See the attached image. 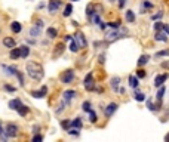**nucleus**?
Masks as SVG:
<instances>
[{
    "label": "nucleus",
    "mask_w": 169,
    "mask_h": 142,
    "mask_svg": "<svg viewBox=\"0 0 169 142\" xmlns=\"http://www.w3.org/2000/svg\"><path fill=\"white\" fill-rule=\"evenodd\" d=\"M67 133L68 135H73V136H79V132L76 130V127H70L67 130Z\"/></svg>",
    "instance_id": "e433bc0d"
},
{
    "label": "nucleus",
    "mask_w": 169,
    "mask_h": 142,
    "mask_svg": "<svg viewBox=\"0 0 169 142\" xmlns=\"http://www.w3.org/2000/svg\"><path fill=\"white\" fill-rule=\"evenodd\" d=\"M61 127H62L64 130H68V129L71 127V120H62L61 121Z\"/></svg>",
    "instance_id": "bb28decb"
},
{
    "label": "nucleus",
    "mask_w": 169,
    "mask_h": 142,
    "mask_svg": "<svg viewBox=\"0 0 169 142\" xmlns=\"http://www.w3.org/2000/svg\"><path fill=\"white\" fill-rule=\"evenodd\" d=\"M19 49H21V58H27V56L30 55V47H28L27 44H24V46H21Z\"/></svg>",
    "instance_id": "5701e85b"
},
{
    "label": "nucleus",
    "mask_w": 169,
    "mask_h": 142,
    "mask_svg": "<svg viewBox=\"0 0 169 142\" xmlns=\"http://www.w3.org/2000/svg\"><path fill=\"white\" fill-rule=\"evenodd\" d=\"M71 127H76V129H82V120H80L79 117H77V119H74V120H71Z\"/></svg>",
    "instance_id": "a878e982"
},
{
    "label": "nucleus",
    "mask_w": 169,
    "mask_h": 142,
    "mask_svg": "<svg viewBox=\"0 0 169 142\" xmlns=\"http://www.w3.org/2000/svg\"><path fill=\"white\" fill-rule=\"evenodd\" d=\"M95 13H97V8H95V5H93V3H89V5H88V8H86V15H88V18L92 19Z\"/></svg>",
    "instance_id": "2eb2a0df"
},
{
    "label": "nucleus",
    "mask_w": 169,
    "mask_h": 142,
    "mask_svg": "<svg viewBox=\"0 0 169 142\" xmlns=\"http://www.w3.org/2000/svg\"><path fill=\"white\" fill-rule=\"evenodd\" d=\"M61 5H62L61 0H49V3H48V11L51 12V13H55V12H58V9L61 8Z\"/></svg>",
    "instance_id": "0eeeda50"
},
{
    "label": "nucleus",
    "mask_w": 169,
    "mask_h": 142,
    "mask_svg": "<svg viewBox=\"0 0 169 142\" xmlns=\"http://www.w3.org/2000/svg\"><path fill=\"white\" fill-rule=\"evenodd\" d=\"M15 76L18 77L19 85H21V86H24V76H23V73H21V71H16V74H15Z\"/></svg>",
    "instance_id": "f704fd0d"
},
{
    "label": "nucleus",
    "mask_w": 169,
    "mask_h": 142,
    "mask_svg": "<svg viewBox=\"0 0 169 142\" xmlns=\"http://www.w3.org/2000/svg\"><path fill=\"white\" fill-rule=\"evenodd\" d=\"M168 34L165 33L163 30L162 31H156V36H154V40H157V42H163V43H166L168 42Z\"/></svg>",
    "instance_id": "f8f14e48"
},
{
    "label": "nucleus",
    "mask_w": 169,
    "mask_h": 142,
    "mask_svg": "<svg viewBox=\"0 0 169 142\" xmlns=\"http://www.w3.org/2000/svg\"><path fill=\"white\" fill-rule=\"evenodd\" d=\"M11 30L13 31V33H16V34H18V33H21L23 27H21V24H19V22H16V21H15V22H12V24H11Z\"/></svg>",
    "instance_id": "aec40b11"
},
{
    "label": "nucleus",
    "mask_w": 169,
    "mask_h": 142,
    "mask_svg": "<svg viewBox=\"0 0 169 142\" xmlns=\"http://www.w3.org/2000/svg\"><path fill=\"white\" fill-rule=\"evenodd\" d=\"M28 113H30V109H28V107H25L24 104L21 105V107H19V109H18V114H19L21 117H25Z\"/></svg>",
    "instance_id": "393cba45"
},
{
    "label": "nucleus",
    "mask_w": 169,
    "mask_h": 142,
    "mask_svg": "<svg viewBox=\"0 0 169 142\" xmlns=\"http://www.w3.org/2000/svg\"><path fill=\"white\" fill-rule=\"evenodd\" d=\"M36 27L42 28V27H43V21H42V19H37V21H36Z\"/></svg>",
    "instance_id": "a18cd8bd"
},
{
    "label": "nucleus",
    "mask_w": 169,
    "mask_h": 142,
    "mask_svg": "<svg viewBox=\"0 0 169 142\" xmlns=\"http://www.w3.org/2000/svg\"><path fill=\"white\" fill-rule=\"evenodd\" d=\"M156 56H169V49H165V50H160L156 54Z\"/></svg>",
    "instance_id": "58836bf2"
},
{
    "label": "nucleus",
    "mask_w": 169,
    "mask_h": 142,
    "mask_svg": "<svg viewBox=\"0 0 169 142\" xmlns=\"http://www.w3.org/2000/svg\"><path fill=\"white\" fill-rule=\"evenodd\" d=\"M117 108H119V105L116 104V102H110L105 108H104V114H105V117L108 119V117H111L113 114L117 111Z\"/></svg>",
    "instance_id": "423d86ee"
},
{
    "label": "nucleus",
    "mask_w": 169,
    "mask_h": 142,
    "mask_svg": "<svg viewBox=\"0 0 169 142\" xmlns=\"http://www.w3.org/2000/svg\"><path fill=\"white\" fill-rule=\"evenodd\" d=\"M9 58H11V59H19V58H21V49H19V47H12L11 54H9Z\"/></svg>",
    "instance_id": "f3484780"
},
{
    "label": "nucleus",
    "mask_w": 169,
    "mask_h": 142,
    "mask_svg": "<svg viewBox=\"0 0 169 142\" xmlns=\"http://www.w3.org/2000/svg\"><path fill=\"white\" fill-rule=\"evenodd\" d=\"M148 59H150V56H148V55H141V56H139V59H138V67L146 65L147 62H148Z\"/></svg>",
    "instance_id": "412c9836"
},
{
    "label": "nucleus",
    "mask_w": 169,
    "mask_h": 142,
    "mask_svg": "<svg viewBox=\"0 0 169 142\" xmlns=\"http://www.w3.org/2000/svg\"><path fill=\"white\" fill-rule=\"evenodd\" d=\"M27 74L31 77L33 80H36V81H40L43 78V76H45V70H43L42 64H39L36 61H30L27 64Z\"/></svg>",
    "instance_id": "f257e3e1"
},
{
    "label": "nucleus",
    "mask_w": 169,
    "mask_h": 142,
    "mask_svg": "<svg viewBox=\"0 0 169 142\" xmlns=\"http://www.w3.org/2000/svg\"><path fill=\"white\" fill-rule=\"evenodd\" d=\"M126 21L129 22V24L135 22V13L132 11H126Z\"/></svg>",
    "instance_id": "b1692460"
},
{
    "label": "nucleus",
    "mask_w": 169,
    "mask_h": 142,
    "mask_svg": "<svg viewBox=\"0 0 169 142\" xmlns=\"http://www.w3.org/2000/svg\"><path fill=\"white\" fill-rule=\"evenodd\" d=\"M146 76H147V73L144 70H138V71H136V77H138V78H146Z\"/></svg>",
    "instance_id": "c9c22d12"
},
{
    "label": "nucleus",
    "mask_w": 169,
    "mask_h": 142,
    "mask_svg": "<svg viewBox=\"0 0 169 142\" xmlns=\"http://www.w3.org/2000/svg\"><path fill=\"white\" fill-rule=\"evenodd\" d=\"M169 74L168 73H165V74H159V76L154 77V86L156 88H160V86H163V83L168 80Z\"/></svg>",
    "instance_id": "9d476101"
},
{
    "label": "nucleus",
    "mask_w": 169,
    "mask_h": 142,
    "mask_svg": "<svg viewBox=\"0 0 169 142\" xmlns=\"http://www.w3.org/2000/svg\"><path fill=\"white\" fill-rule=\"evenodd\" d=\"M165 139H166V141H169V133L166 135V138H165Z\"/></svg>",
    "instance_id": "3c124183"
},
{
    "label": "nucleus",
    "mask_w": 169,
    "mask_h": 142,
    "mask_svg": "<svg viewBox=\"0 0 169 142\" xmlns=\"http://www.w3.org/2000/svg\"><path fill=\"white\" fill-rule=\"evenodd\" d=\"M21 105H23V102H21V99H18V98L9 101V108H11V109H15V111H18Z\"/></svg>",
    "instance_id": "4468645a"
},
{
    "label": "nucleus",
    "mask_w": 169,
    "mask_h": 142,
    "mask_svg": "<svg viewBox=\"0 0 169 142\" xmlns=\"http://www.w3.org/2000/svg\"><path fill=\"white\" fill-rule=\"evenodd\" d=\"M74 40H76V43L79 44L80 49H85L86 44H88V42H86V39H85L83 33H80V31H77V33L74 34Z\"/></svg>",
    "instance_id": "6e6552de"
},
{
    "label": "nucleus",
    "mask_w": 169,
    "mask_h": 142,
    "mask_svg": "<svg viewBox=\"0 0 169 142\" xmlns=\"http://www.w3.org/2000/svg\"><path fill=\"white\" fill-rule=\"evenodd\" d=\"M5 133V129H3V126H2V123H0V136Z\"/></svg>",
    "instance_id": "8fccbe9b"
},
{
    "label": "nucleus",
    "mask_w": 169,
    "mask_h": 142,
    "mask_svg": "<svg viewBox=\"0 0 169 142\" xmlns=\"http://www.w3.org/2000/svg\"><path fill=\"white\" fill-rule=\"evenodd\" d=\"M82 109H83V111H86V113H89L90 109V102L89 101H86V102H83V105H82Z\"/></svg>",
    "instance_id": "2f4dec72"
},
{
    "label": "nucleus",
    "mask_w": 169,
    "mask_h": 142,
    "mask_svg": "<svg viewBox=\"0 0 169 142\" xmlns=\"http://www.w3.org/2000/svg\"><path fill=\"white\" fill-rule=\"evenodd\" d=\"M30 34H31L33 37H37V36L40 34V28H37V27H34V28H31V30H30Z\"/></svg>",
    "instance_id": "72a5a7b5"
},
{
    "label": "nucleus",
    "mask_w": 169,
    "mask_h": 142,
    "mask_svg": "<svg viewBox=\"0 0 169 142\" xmlns=\"http://www.w3.org/2000/svg\"><path fill=\"white\" fill-rule=\"evenodd\" d=\"M143 8H153V5L148 3V2H144V3H143Z\"/></svg>",
    "instance_id": "de8ad7c7"
},
{
    "label": "nucleus",
    "mask_w": 169,
    "mask_h": 142,
    "mask_svg": "<svg viewBox=\"0 0 169 142\" xmlns=\"http://www.w3.org/2000/svg\"><path fill=\"white\" fill-rule=\"evenodd\" d=\"M163 31L169 36V24H163Z\"/></svg>",
    "instance_id": "c03bdc74"
},
{
    "label": "nucleus",
    "mask_w": 169,
    "mask_h": 142,
    "mask_svg": "<svg viewBox=\"0 0 169 142\" xmlns=\"http://www.w3.org/2000/svg\"><path fill=\"white\" fill-rule=\"evenodd\" d=\"M74 78H76V74H74V71H73V70H65V71L59 76V80H61L64 85H70V83H73V81H74Z\"/></svg>",
    "instance_id": "7ed1b4c3"
},
{
    "label": "nucleus",
    "mask_w": 169,
    "mask_h": 142,
    "mask_svg": "<svg viewBox=\"0 0 169 142\" xmlns=\"http://www.w3.org/2000/svg\"><path fill=\"white\" fill-rule=\"evenodd\" d=\"M98 59H100V64H104V62H105V56H104V55H100Z\"/></svg>",
    "instance_id": "09e8293b"
},
{
    "label": "nucleus",
    "mask_w": 169,
    "mask_h": 142,
    "mask_svg": "<svg viewBox=\"0 0 169 142\" xmlns=\"http://www.w3.org/2000/svg\"><path fill=\"white\" fill-rule=\"evenodd\" d=\"M134 98H135V101H138V102H143V101L146 99V95L138 92V93H135V96H134Z\"/></svg>",
    "instance_id": "7c9ffc66"
},
{
    "label": "nucleus",
    "mask_w": 169,
    "mask_h": 142,
    "mask_svg": "<svg viewBox=\"0 0 169 142\" xmlns=\"http://www.w3.org/2000/svg\"><path fill=\"white\" fill-rule=\"evenodd\" d=\"M128 36V30L125 27H119V28H111L108 33L105 34V42L107 43H113L122 37H126Z\"/></svg>",
    "instance_id": "f03ea898"
},
{
    "label": "nucleus",
    "mask_w": 169,
    "mask_h": 142,
    "mask_svg": "<svg viewBox=\"0 0 169 142\" xmlns=\"http://www.w3.org/2000/svg\"><path fill=\"white\" fill-rule=\"evenodd\" d=\"M46 93H48V88H46V86H43L40 90H33V92H31V95H33L34 98H43Z\"/></svg>",
    "instance_id": "dca6fc26"
},
{
    "label": "nucleus",
    "mask_w": 169,
    "mask_h": 142,
    "mask_svg": "<svg viewBox=\"0 0 169 142\" xmlns=\"http://www.w3.org/2000/svg\"><path fill=\"white\" fill-rule=\"evenodd\" d=\"M128 81H129V88H132V89H136L138 88V77L136 76H129V78H128Z\"/></svg>",
    "instance_id": "6ab92c4d"
},
{
    "label": "nucleus",
    "mask_w": 169,
    "mask_h": 142,
    "mask_svg": "<svg viewBox=\"0 0 169 142\" xmlns=\"http://www.w3.org/2000/svg\"><path fill=\"white\" fill-rule=\"evenodd\" d=\"M97 119H98V117H97V113H95L93 109H90V111H89V121H90V123H95Z\"/></svg>",
    "instance_id": "c756f323"
},
{
    "label": "nucleus",
    "mask_w": 169,
    "mask_h": 142,
    "mask_svg": "<svg viewBox=\"0 0 169 142\" xmlns=\"http://www.w3.org/2000/svg\"><path fill=\"white\" fill-rule=\"evenodd\" d=\"M68 49H70V50H71V52H74V54H76V52H79V44L76 43V40H74V39H71V42H70V47H68Z\"/></svg>",
    "instance_id": "4be33fe9"
},
{
    "label": "nucleus",
    "mask_w": 169,
    "mask_h": 142,
    "mask_svg": "<svg viewBox=\"0 0 169 142\" xmlns=\"http://www.w3.org/2000/svg\"><path fill=\"white\" fill-rule=\"evenodd\" d=\"M119 85H120V77H113L111 80H110V86L114 92H117V93H123V89L119 88Z\"/></svg>",
    "instance_id": "1a4fd4ad"
},
{
    "label": "nucleus",
    "mask_w": 169,
    "mask_h": 142,
    "mask_svg": "<svg viewBox=\"0 0 169 142\" xmlns=\"http://www.w3.org/2000/svg\"><path fill=\"white\" fill-rule=\"evenodd\" d=\"M5 90H8V92H12V93H13V92H15L16 89L13 88V86H9V85H5Z\"/></svg>",
    "instance_id": "79ce46f5"
},
{
    "label": "nucleus",
    "mask_w": 169,
    "mask_h": 142,
    "mask_svg": "<svg viewBox=\"0 0 169 142\" xmlns=\"http://www.w3.org/2000/svg\"><path fill=\"white\" fill-rule=\"evenodd\" d=\"M125 5H126V0H119V8H120V9H123Z\"/></svg>",
    "instance_id": "49530a36"
},
{
    "label": "nucleus",
    "mask_w": 169,
    "mask_h": 142,
    "mask_svg": "<svg viewBox=\"0 0 169 142\" xmlns=\"http://www.w3.org/2000/svg\"><path fill=\"white\" fill-rule=\"evenodd\" d=\"M64 50H65V44L62 43V42H59V43H56L55 49H54V54H52V56L54 58H59L61 55L64 54Z\"/></svg>",
    "instance_id": "9b49d317"
},
{
    "label": "nucleus",
    "mask_w": 169,
    "mask_h": 142,
    "mask_svg": "<svg viewBox=\"0 0 169 142\" xmlns=\"http://www.w3.org/2000/svg\"><path fill=\"white\" fill-rule=\"evenodd\" d=\"M83 86L86 90H97V86H95V81H93V74L92 73H88V76L85 77V80H83Z\"/></svg>",
    "instance_id": "20e7f679"
},
{
    "label": "nucleus",
    "mask_w": 169,
    "mask_h": 142,
    "mask_svg": "<svg viewBox=\"0 0 169 142\" xmlns=\"http://www.w3.org/2000/svg\"><path fill=\"white\" fill-rule=\"evenodd\" d=\"M110 2H114V0H110Z\"/></svg>",
    "instance_id": "864d4df0"
},
{
    "label": "nucleus",
    "mask_w": 169,
    "mask_h": 142,
    "mask_svg": "<svg viewBox=\"0 0 169 142\" xmlns=\"http://www.w3.org/2000/svg\"><path fill=\"white\" fill-rule=\"evenodd\" d=\"M5 135H6V138H15L18 135V126L13 123H8L5 127Z\"/></svg>",
    "instance_id": "39448f33"
},
{
    "label": "nucleus",
    "mask_w": 169,
    "mask_h": 142,
    "mask_svg": "<svg viewBox=\"0 0 169 142\" xmlns=\"http://www.w3.org/2000/svg\"><path fill=\"white\" fill-rule=\"evenodd\" d=\"M3 44H5V47L12 49V47H15V46H16V42H15V39H13V37H5V39H3Z\"/></svg>",
    "instance_id": "ddd939ff"
},
{
    "label": "nucleus",
    "mask_w": 169,
    "mask_h": 142,
    "mask_svg": "<svg viewBox=\"0 0 169 142\" xmlns=\"http://www.w3.org/2000/svg\"><path fill=\"white\" fill-rule=\"evenodd\" d=\"M71 13H73V5L70 3V5L65 6V9H64V16H70Z\"/></svg>",
    "instance_id": "cd10ccee"
},
{
    "label": "nucleus",
    "mask_w": 169,
    "mask_h": 142,
    "mask_svg": "<svg viewBox=\"0 0 169 142\" xmlns=\"http://www.w3.org/2000/svg\"><path fill=\"white\" fill-rule=\"evenodd\" d=\"M162 16H163V12H159V13H156V15H153V16H151V19H153V21H156V19H160Z\"/></svg>",
    "instance_id": "a19ab883"
},
{
    "label": "nucleus",
    "mask_w": 169,
    "mask_h": 142,
    "mask_svg": "<svg viewBox=\"0 0 169 142\" xmlns=\"http://www.w3.org/2000/svg\"><path fill=\"white\" fill-rule=\"evenodd\" d=\"M162 30H163V24L157 21L154 24V31H162Z\"/></svg>",
    "instance_id": "4c0bfd02"
},
{
    "label": "nucleus",
    "mask_w": 169,
    "mask_h": 142,
    "mask_svg": "<svg viewBox=\"0 0 169 142\" xmlns=\"http://www.w3.org/2000/svg\"><path fill=\"white\" fill-rule=\"evenodd\" d=\"M74 96H76V90H65V92H64V101H65L67 104L74 98Z\"/></svg>",
    "instance_id": "a211bd4d"
},
{
    "label": "nucleus",
    "mask_w": 169,
    "mask_h": 142,
    "mask_svg": "<svg viewBox=\"0 0 169 142\" xmlns=\"http://www.w3.org/2000/svg\"><path fill=\"white\" fill-rule=\"evenodd\" d=\"M40 141H43V138L40 135H34L33 136V142H40Z\"/></svg>",
    "instance_id": "37998d69"
},
{
    "label": "nucleus",
    "mask_w": 169,
    "mask_h": 142,
    "mask_svg": "<svg viewBox=\"0 0 169 142\" xmlns=\"http://www.w3.org/2000/svg\"><path fill=\"white\" fill-rule=\"evenodd\" d=\"M108 27H110V28H119V27H120V21L108 22Z\"/></svg>",
    "instance_id": "ea45409f"
},
{
    "label": "nucleus",
    "mask_w": 169,
    "mask_h": 142,
    "mask_svg": "<svg viewBox=\"0 0 169 142\" xmlns=\"http://www.w3.org/2000/svg\"><path fill=\"white\" fill-rule=\"evenodd\" d=\"M71 2H77V0H71Z\"/></svg>",
    "instance_id": "603ef678"
},
{
    "label": "nucleus",
    "mask_w": 169,
    "mask_h": 142,
    "mask_svg": "<svg viewBox=\"0 0 169 142\" xmlns=\"http://www.w3.org/2000/svg\"><path fill=\"white\" fill-rule=\"evenodd\" d=\"M163 95H165V88H163V86H160V88H159V92H157V99H159V101H162Z\"/></svg>",
    "instance_id": "473e14b6"
},
{
    "label": "nucleus",
    "mask_w": 169,
    "mask_h": 142,
    "mask_svg": "<svg viewBox=\"0 0 169 142\" xmlns=\"http://www.w3.org/2000/svg\"><path fill=\"white\" fill-rule=\"evenodd\" d=\"M48 36H49L51 39H55L56 36H58V31H56L55 28H52V27H51V28H48Z\"/></svg>",
    "instance_id": "c85d7f7f"
}]
</instances>
